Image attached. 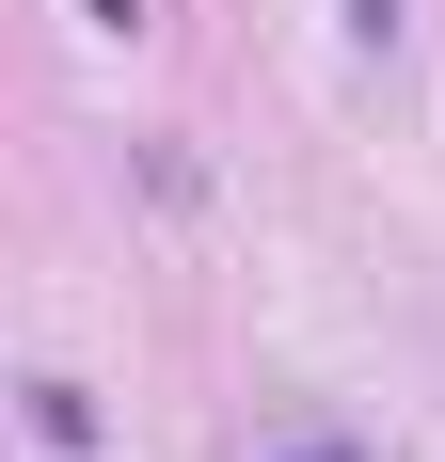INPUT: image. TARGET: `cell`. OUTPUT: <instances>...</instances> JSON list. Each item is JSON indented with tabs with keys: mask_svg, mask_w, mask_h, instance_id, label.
I'll return each instance as SVG.
<instances>
[{
	"mask_svg": "<svg viewBox=\"0 0 445 462\" xmlns=\"http://www.w3.org/2000/svg\"><path fill=\"white\" fill-rule=\"evenodd\" d=\"M286 462H350V447H286Z\"/></svg>",
	"mask_w": 445,
	"mask_h": 462,
	"instance_id": "6da1fadb",
	"label": "cell"
}]
</instances>
